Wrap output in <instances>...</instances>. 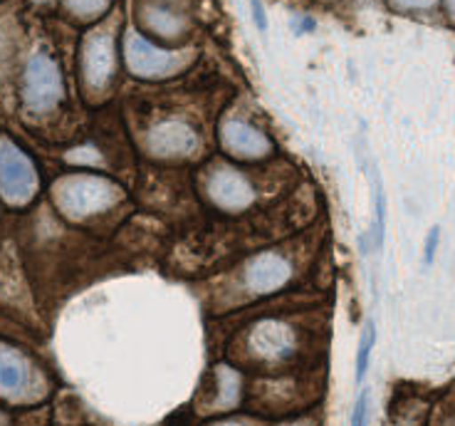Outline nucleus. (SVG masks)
<instances>
[{
    "instance_id": "f257e3e1",
    "label": "nucleus",
    "mask_w": 455,
    "mask_h": 426,
    "mask_svg": "<svg viewBox=\"0 0 455 426\" xmlns=\"http://www.w3.org/2000/svg\"><path fill=\"white\" fill-rule=\"evenodd\" d=\"M122 189L102 179V176H90V173H77L60 179L55 186V204L60 213L69 221H84L102 213L107 208L122 201Z\"/></svg>"
},
{
    "instance_id": "f03ea898",
    "label": "nucleus",
    "mask_w": 455,
    "mask_h": 426,
    "mask_svg": "<svg viewBox=\"0 0 455 426\" xmlns=\"http://www.w3.org/2000/svg\"><path fill=\"white\" fill-rule=\"evenodd\" d=\"M204 189L208 201L220 211H228V213H240V211L251 208L258 198V191H255L251 179L245 173H240L238 169L228 166V164H218V166L208 169Z\"/></svg>"
},
{
    "instance_id": "7ed1b4c3",
    "label": "nucleus",
    "mask_w": 455,
    "mask_h": 426,
    "mask_svg": "<svg viewBox=\"0 0 455 426\" xmlns=\"http://www.w3.org/2000/svg\"><path fill=\"white\" fill-rule=\"evenodd\" d=\"M124 60L129 72H134L137 77L161 80V77H171L181 72L186 55L161 50L154 43H148L147 37H141L137 30H129L124 37Z\"/></svg>"
},
{
    "instance_id": "20e7f679",
    "label": "nucleus",
    "mask_w": 455,
    "mask_h": 426,
    "mask_svg": "<svg viewBox=\"0 0 455 426\" xmlns=\"http://www.w3.org/2000/svg\"><path fill=\"white\" fill-rule=\"evenodd\" d=\"M37 194L33 162L11 141H0V197L11 206H25Z\"/></svg>"
},
{
    "instance_id": "39448f33",
    "label": "nucleus",
    "mask_w": 455,
    "mask_h": 426,
    "mask_svg": "<svg viewBox=\"0 0 455 426\" xmlns=\"http://www.w3.org/2000/svg\"><path fill=\"white\" fill-rule=\"evenodd\" d=\"M65 94L62 87V75L52 58H47L43 52H37L30 58L25 68L23 80V102L33 112H47L52 109Z\"/></svg>"
},
{
    "instance_id": "423d86ee",
    "label": "nucleus",
    "mask_w": 455,
    "mask_h": 426,
    "mask_svg": "<svg viewBox=\"0 0 455 426\" xmlns=\"http://www.w3.org/2000/svg\"><path fill=\"white\" fill-rule=\"evenodd\" d=\"M295 276V265L280 251H265L252 258L251 263L243 268L240 288L248 298L270 295L283 290Z\"/></svg>"
},
{
    "instance_id": "0eeeda50",
    "label": "nucleus",
    "mask_w": 455,
    "mask_h": 426,
    "mask_svg": "<svg viewBox=\"0 0 455 426\" xmlns=\"http://www.w3.org/2000/svg\"><path fill=\"white\" fill-rule=\"evenodd\" d=\"M201 149V139L196 129L186 122H159L148 129L147 151L154 159L161 162H179V159H191Z\"/></svg>"
},
{
    "instance_id": "6e6552de",
    "label": "nucleus",
    "mask_w": 455,
    "mask_h": 426,
    "mask_svg": "<svg viewBox=\"0 0 455 426\" xmlns=\"http://www.w3.org/2000/svg\"><path fill=\"white\" fill-rule=\"evenodd\" d=\"M245 347L248 355L258 362H284L297 352V333L280 320H262L248 330Z\"/></svg>"
},
{
    "instance_id": "1a4fd4ad",
    "label": "nucleus",
    "mask_w": 455,
    "mask_h": 426,
    "mask_svg": "<svg viewBox=\"0 0 455 426\" xmlns=\"http://www.w3.org/2000/svg\"><path fill=\"white\" fill-rule=\"evenodd\" d=\"M116 69V50L109 33H92L82 47V75L92 90H102L109 84Z\"/></svg>"
},
{
    "instance_id": "9d476101",
    "label": "nucleus",
    "mask_w": 455,
    "mask_h": 426,
    "mask_svg": "<svg viewBox=\"0 0 455 426\" xmlns=\"http://www.w3.org/2000/svg\"><path fill=\"white\" fill-rule=\"evenodd\" d=\"M220 144L230 157L243 159V162L265 159L273 151L270 139L265 137L260 129H255L243 119H228L220 127Z\"/></svg>"
},
{
    "instance_id": "9b49d317",
    "label": "nucleus",
    "mask_w": 455,
    "mask_h": 426,
    "mask_svg": "<svg viewBox=\"0 0 455 426\" xmlns=\"http://www.w3.org/2000/svg\"><path fill=\"white\" fill-rule=\"evenodd\" d=\"M30 387V369L18 352L0 347V397L18 399Z\"/></svg>"
},
{
    "instance_id": "f8f14e48",
    "label": "nucleus",
    "mask_w": 455,
    "mask_h": 426,
    "mask_svg": "<svg viewBox=\"0 0 455 426\" xmlns=\"http://www.w3.org/2000/svg\"><path fill=\"white\" fill-rule=\"evenodd\" d=\"M144 25L164 40H176L186 30L188 20L183 12L173 11L171 5H148L144 11Z\"/></svg>"
},
{
    "instance_id": "ddd939ff",
    "label": "nucleus",
    "mask_w": 455,
    "mask_h": 426,
    "mask_svg": "<svg viewBox=\"0 0 455 426\" xmlns=\"http://www.w3.org/2000/svg\"><path fill=\"white\" fill-rule=\"evenodd\" d=\"M240 392H243V380L240 372H235L228 365H218L216 367V409L228 412L235 409L240 404Z\"/></svg>"
},
{
    "instance_id": "4468645a",
    "label": "nucleus",
    "mask_w": 455,
    "mask_h": 426,
    "mask_svg": "<svg viewBox=\"0 0 455 426\" xmlns=\"http://www.w3.org/2000/svg\"><path fill=\"white\" fill-rule=\"evenodd\" d=\"M376 342V330L374 325L366 323L364 334L359 340V355H356V382H364L366 369H369V358H371V350Z\"/></svg>"
},
{
    "instance_id": "2eb2a0df",
    "label": "nucleus",
    "mask_w": 455,
    "mask_h": 426,
    "mask_svg": "<svg viewBox=\"0 0 455 426\" xmlns=\"http://www.w3.org/2000/svg\"><path fill=\"white\" fill-rule=\"evenodd\" d=\"M68 8L77 18H84V20H92V18H100L102 12H107L109 8V0H65Z\"/></svg>"
},
{
    "instance_id": "dca6fc26",
    "label": "nucleus",
    "mask_w": 455,
    "mask_h": 426,
    "mask_svg": "<svg viewBox=\"0 0 455 426\" xmlns=\"http://www.w3.org/2000/svg\"><path fill=\"white\" fill-rule=\"evenodd\" d=\"M374 189H376V223L371 236H374L376 248L384 241V219H387V204H384V186H381V179L379 173H374Z\"/></svg>"
},
{
    "instance_id": "f3484780",
    "label": "nucleus",
    "mask_w": 455,
    "mask_h": 426,
    "mask_svg": "<svg viewBox=\"0 0 455 426\" xmlns=\"http://www.w3.org/2000/svg\"><path fill=\"white\" fill-rule=\"evenodd\" d=\"M438 0H388L391 8L396 11H428Z\"/></svg>"
},
{
    "instance_id": "a211bd4d",
    "label": "nucleus",
    "mask_w": 455,
    "mask_h": 426,
    "mask_svg": "<svg viewBox=\"0 0 455 426\" xmlns=\"http://www.w3.org/2000/svg\"><path fill=\"white\" fill-rule=\"evenodd\" d=\"M366 406H369V394L362 392L359 402H356V409L352 414V424H364L366 422Z\"/></svg>"
},
{
    "instance_id": "6ab92c4d",
    "label": "nucleus",
    "mask_w": 455,
    "mask_h": 426,
    "mask_svg": "<svg viewBox=\"0 0 455 426\" xmlns=\"http://www.w3.org/2000/svg\"><path fill=\"white\" fill-rule=\"evenodd\" d=\"M252 20H255V25L260 28L262 33L267 30V12L262 8L260 0H252Z\"/></svg>"
},
{
    "instance_id": "aec40b11",
    "label": "nucleus",
    "mask_w": 455,
    "mask_h": 426,
    "mask_svg": "<svg viewBox=\"0 0 455 426\" xmlns=\"http://www.w3.org/2000/svg\"><path fill=\"white\" fill-rule=\"evenodd\" d=\"M438 238H441V230L431 229L428 238H426V263H433V255H435V248H438Z\"/></svg>"
},
{
    "instance_id": "412c9836",
    "label": "nucleus",
    "mask_w": 455,
    "mask_h": 426,
    "mask_svg": "<svg viewBox=\"0 0 455 426\" xmlns=\"http://www.w3.org/2000/svg\"><path fill=\"white\" fill-rule=\"evenodd\" d=\"M445 11H448V15L455 20V0H445Z\"/></svg>"
},
{
    "instance_id": "4be33fe9",
    "label": "nucleus",
    "mask_w": 455,
    "mask_h": 426,
    "mask_svg": "<svg viewBox=\"0 0 455 426\" xmlns=\"http://www.w3.org/2000/svg\"><path fill=\"white\" fill-rule=\"evenodd\" d=\"M37 3H45V0H37Z\"/></svg>"
}]
</instances>
